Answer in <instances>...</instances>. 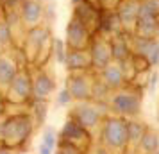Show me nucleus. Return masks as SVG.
<instances>
[{
    "mask_svg": "<svg viewBox=\"0 0 159 154\" xmlns=\"http://www.w3.org/2000/svg\"><path fill=\"white\" fill-rule=\"evenodd\" d=\"M132 45L136 56L143 58L148 65H159V41L156 38H143L136 34L132 38Z\"/></svg>",
    "mask_w": 159,
    "mask_h": 154,
    "instance_id": "nucleus-1",
    "label": "nucleus"
},
{
    "mask_svg": "<svg viewBox=\"0 0 159 154\" xmlns=\"http://www.w3.org/2000/svg\"><path fill=\"white\" fill-rule=\"evenodd\" d=\"M138 9H139V2L138 0H122L116 6V15L120 18L122 29H134L136 27Z\"/></svg>",
    "mask_w": 159,
    "mask_h": 154,
    "instance_id": "nucleus-2",
    "label": "nucleus"
},
{
    "mask_svg": "<svg viewBox=\"0 0 159 154\" xmlns=\"http://www.w3.org/2000/svg\"><path fill=\"white\" fill-rule=\"evenodd\" d=\"M66 36H68V43H70L72 49H82L88 43V40H89V29L73 16L70 20V23H68Z\"/></svg>",
    "mask_w": 159,
    "mask_h": 154,
    "instance_id": "nucleus-3",
    "label": "nucleus"
},
{
    "mask_svg": "<svg viewBox=\"0 0 159 154\" xmlns=\"http://www.w3.org/2000/svg\"><path fill=\"white\" fill-rule=\"evenodd\" d=\"M98 16H100L98 9L95 7L91 2H88V0L79 2L77 7H75V18H77L79 22L84 23L88 29H89L91 25H97V27H98Z\"/></svg>",
    "mask_w": 159,
    "mask_h": 154,
    "instance_id": "nucleus-4",
    "label": "nucleus"
},
{
    "mask_svg": "<svg viewBox=\"0 0 159 154\" xmlns=\"http://www.w3.org/2000/svg\"><path fill=\"white\" fill-rule=\"evenodd\" d=\"M91 65H95L97 68H106L111 59V47H109L107 41H95L93 47H91Z\"/></svg>",
    "mask_w": 159,
    "mask_h": 154,
    "instance_id": "nucleus-5",
    "label": "nucleus"
},
{
    "mask_svg": "<svg viewBox=\"0 0 159 154\" xmlns=\"http://www.w3.org/2000/svg\"><path fill=\"white\" fill-rule=\"evenodd\" d=\"M136 34L143 38H157L159 36V18H150V16H143L138 18L136 22Z\"/></svg>",
    "mask_w": 159,
    "mask_h": 154,
    "instance_id": "nucleus-6",
    "label": "nucleus"
},
{
    "mask_svg": "<svg viewBox=\"0 0 159 154\" xmlns=\"http://www.w3.org/2000/svg\"><path fill=\"white\" fill-rule=\"evenodd\" d=\"M106 138L113 145H122L127 138V125L120 120H111L106 127Z\"/></svg>",
    "mask_w": 159,
    "mask_h": 154,
    "instance_id": "nucleus-7",
    "label": "nucleus"
},
{
    "mask_svg": "<svg viewBox=\"0 0 159 154\" xmlns=\"http://www.w3.org/2000/svg\"><path fill=\"white\" fill-rule=\"evenodd\" d=\"M113 106L120 113H138L139 110V99L129 93H120L113 99Z\"/></svg>",
    "mask_w": 159,
    "mask_h": 154,
    "instance_id": "nucleus-8",
    "label": "nucleus"
},
{
    "mask_svg": "<svg viewBox=\"0 0 159 154\" xmlns=\"http://www.w3.org/2000/svg\"><path fill=\"white\" fill-rule=\"evenodd\" d=\"M98 29L104 32H120L122 23L116 15V11H104L98 16Z\"/></svg>",
    "mask_w": 159,
    "mask_h": 154,
    "instance_id": "nucleus-9",
    "label": "nucleus"
},
{
    "mask_svg": "<svg viewBox=\"0 0 159 154\" xmlns=\"http://www.w3.org/2000/svg\"><path fill=\"white\" fill-rule=\"evenodd\" d=\"M111 58H115L116 61H125V59L129 58V43H127V40L123 38V34H120V32H116L115 40L111 41Z\"/></svg>",
    "mask_w": 159,
    "mask_h": 154,
    "instance_id": "nucleus-10",
    "label": "nucleus"
},
{
    "mask_svg": "<svg viewBox=\"0 0 159 154\" xmlns=\"http://www.w3.org/2000/svg\"><path fill=\"white\" fill-rule=\"evenodd\" d=\"M65 61H66V65H68V68H72V70L88 68V66L91 65V58L84 50H80V49H73Z\"/></svg>",
    "mask_w": 159,
    "mask_h": 154,
    "instance_id": "nucleus-11",
    "label": "nucleus"
},
{
    "mask_svg": "<svg viewBox=\"0 0 159 154\" xmlns=\"http://www.w3.org/2000/svg\"><path fill=\"white\" fill-rule=\"evenodd\" d=\"M22 15H23V20L27 23H36L39 20V16H41V6L38 4L36 0H25Z\"/></svg>",
    "mask_w": 159,
    "mask_h": 154,
    "instance_id": "nucleus-12",
    "label": "nucleus"
},
{
    "mask_svg": "<svg viewBox=\"0 0 159 154\" xmlns=\"http://www.w3.org/2000/svg\"><path fill=\"white\" fill-rule=\"evenodd\" d=\"M104 81L107 86H120L123 81V72L120 66L116 65H111V66H106L104 68Z\"/></svg>",
    "mask_w": 159,
    "mask_h": 154,
    "instance_id": "nucleus-13",
    "label": "nucleus"
},
{
    "mask_svg": "<svg viewBox=\"0 0 159 154\" xmlns=\"http://www.w3.org/2000/svg\"><path fill=\"white\" fill-rule=\"evenodd\" d=\"M70 93L77 99H86L89 97V86H88L86 79L82 77H73L70 81Z\"/></svg>",
    "mask_w": 159,
    "mask_h": 154,
    "instance_id": "nucleus-14",
    "label": "nucleus"
},
{
    "mask_svg": "<svg viewBox=\"0 0 159 154\" xmlns=\"http://www.w3.org/2000/svg\"><path fill=\"white\" fill-rule=\"evenodd\" d=\"M15 79V65L6 58H0V84H7Z\"/></svg>",
    "mask_w": 159,
    "mask_h": 154,
    "instance_id": "nucleus-15",
    "label": "nucleus"
},
{
    "mask_svg": "<svg viewBox=\"0 0 159 154\" xmlns=\"http://www.w3.org/2000/svg\"><path fill=\"white\" fill-rule=\"evenodd\" d=\"M79 120L82 125H95L98 120V113L89 106H82V108H79Z\"/></svg>",
    "mask_w": 159,
    "mask_h": 154,
    "instance_id": "nucleus-16",
    "label": "nucleus"
},
{
    "mask_svg": "<svg viewBox=\"0 0 159 154\" xmlns=\"http://www.w3.org/2000/svg\"><path fill=\"white\" fill-rule=\"evenodd\" d=\"M52 91V81L47 77V75H41L36 81V86H34V93H36L38 99H43Z\"/></svg>",
    "mask_w": 159,
    "mask_h": 154,
    "instance_id": "nucleus-17",
    "label": "nucleus"
},
{
    "mask_svg": "<svg viewBox=\"0 0 159 154\" xmlns=\"http://www.w3.org/2000/svg\"><path fill=\"white\" fill-rule=\"evenodd\" d=\"M13 86H15V91H16V93H20L22 97H27V95H29L30 82H29V79H27L25 75H18V77H15Z\"/></svg>",
    "mask_w": 159,
    "mask_h": 154,
    "instance_id": "nucleus-18",
    "label": "nucleus"
},
{
    "mask_svg": "<svg viewBox=\"0 0 159 154\" xmlns=\"http://www.w3.org/2000/svg\"><path fill=\"white\" fill-rule=\"evenodd\" d=\"M47 36H48V32H47L45 29H41V27H34V29H30V32H29V40L36 45V47L43 45V41L47 40Z\"/></svg>",
    "mask_w": 159,
    "mask_h": 154,
    "instance_id": "nucleus-19",
    "label": "nucleus"
},
{
    "mask_svg": "<svg viewBox=\"0 0 159 154\" xmlns=\"http://www.w3.org/2000/svg\"><path fill=\"white\" fill-rule=\"evenodd\" d=\"M65 134H66V136H72V138H79V136H82V129H80L77 124L68 122L66 127H65Z\"/></svg>",
    "mask_w": 159,
    "mask_h": 154,
    "instance_id": "nucleus-20",
    "label": "nucleus"
},
{
    "mask_svg": "<svg viewBox=\"0 0 159 154\" xmlns=\"http://www.w3.org/2000/svg\"><path fill=\"white\" fill-rule=\"evenodd\" d=\"M11 38V32H9V25L6 22H0V45H6Z\"/></svg>",
    "mask_w": 159,
    "mask_h": 154,
    "instance_id": "nucleus-21",
    "label": "nucleus"
},
{
    "mask_svg": "<svg viewBox=\"0 0 159 154\" xmlns=\"http://www.w3.org/2000/svg\"><path fill=\"white\" fill-rule=\"evenodd\" d=\"M54 45H56V54H57V59L63 63V61L66 59L65 58V49H63V41H61V40H56Z\"/></svg>",
    "mask_w": 159,
    "mask_h": 154,
    "instance_id": "nucleus-22",
    "label": "nucleus"
},
{
    "mask_svg": "<svg viewBox=\"0 0 159 154\" xmlns=\"http://www.w3.org/2000/svg\"><path fill=\"white\" fill-rule=\"evenodd\" d=\"M143 143H145L147 149H156V147H157V138H156L154 134H147L145 140H143Z\"/></svg>",
    "mask_w": 159,
    "mask_h": 154,
    "instance_id": "nucleus-23",
    "label": "nucleus"
},
{
    "mask_svg": "<svg viewBox=\"0 0 159 154\" xmlns=\"http://www.w3.org/2000/svg\"><path fill=\"white\" fill-rule=\"evenodd\" d=\"M45 145H48V147L54 145V133L52 131H47V134H45Z\"/></svg>",
    "mask_w": 159,
    "mask_h": 154,
    "instance_id": "nucleus-24",
    "label": "nucleus"
},
{
    "mask_svg": "<svg viewBox=\"0 0 159 154\" xmlns=\"http://www.w3.org/2000/svg\"><path fill=\"white\" fill-rule=\"evenodd\" d=\"M68 100H70V93H68V91H61V95H59V102L61 104H66L68 102Z\"/></svg>",
    "mask_w": 159,
    "mask_h": 154,
    "instance_id": "nucleus-25",
    "label": "nucleus"
},
{
    "mask_svg": "<svg viewBox=\"0 0 159 154\" xmlns=\"http://www.w3.org/2000/svg\"><path fill=\"white\" fill-rule=\"evenodd\" d=\"M6 23H7V25H15V23H16V15L13 13V11L9 13V16H7V22H6Z\"/></svg>",
    "mask_w": 159,
    "mask_h": 154,
    "instance_id": "nucleus-26",
    "label": "nucleus"
},
{
    "mask_svg": "<svg viewBox=\"0 0 159 154\" xmlns=\"http://www.w3.org/2000/svg\"><path fill=\"white\" fill-rule=\"evenodd\" d=\"M39 152H41V154H50V147L43 143V145H41V149H39Z\"/></svg>",
    "mask_w": 159,
    "mask_h": 154,
    "instance_id": "nucleus-27",
    "label": "nucleus"
},
{
    "mask_svg": "<svg viewBox=\"0 0 159 154\" xmlns=\"http://www.w3.org/2000/svg\"><path fill=\"white\" fill-rule=\"evenodd\" d=\"M18 2V0H4V4L7 6V7H15V4Z\"/></svg>",
    "mask_w": 159,
    "mask_h": 154,
    "instance_id": "nucleus-28",
    "label": "nucleus"
},
{
    "mask_svg": "<svg viewBox=\"0 0 159 154\" xmlns=\"http://www.w3.org/2000/svg\"><path fill=\"white\" fill-rule=\"evenodd\" d=\"M73 4H79V2H82V0H72Z\"/></svg>",
    "mask_w": 159,
    "mask_h": 154,
    "instance_id": "nucleus-29",
    "label": "nucleus"
},
{
    "mask_svg": "<svg viewBox=\"0 0 159 154\" xmlns=\"http://www.w3.org/2000/svg\"><path fill=\"white\" fill-rule=\"evenodd\" d=\"M0 111H2V104H0Z\"/></svg>",
    "mask_w": 159,
    "mask_h": 154,
    "instance_id": "nucleus-30",
    "label": "nucleus"
},
{
    "mask_svg": "<svg viewBox=\"0 0 159 154\" xmlns=\"http://www.w3.org/2000/svg\"><path fill=\"white\" fill-rule=\"evenodd\" d=\"M0 154H7V152H0Z\"/></svg>",
    "mask_w": 159,
    "mask_h": 154,
    "instance_id": "nucleus-31",
    "label": "nucleus"
},
{
    "mask_svg": "<svg viewBox=\"0 0 159 154\" xmlns=\"http://www.w3.org/2000/svg\"><path fill=\"white\" fill-rule=\"evenodd\" d=\"M100 2H106V0H100Z\"/></svg>",
    "mask_w": 159,
    "mask_h": 154,
    "instance_id": "nucleus-32",
    "label": "nucleus"
},
{
    "mask_svg": "<svg viewBox=\"0 0 159 154\" xmlns=\"http://www.w3.org/2000/svg\"><path fill=\"white\" fill-rule=\"evenodd\" d=\"M138 2H139V0H138Z\"/></svg>",
    "mask_w": 159,
    "mask_h": 154,
    "instance_id": "nucleus-33",
    "label": "nucleus"
}]
</instances>
